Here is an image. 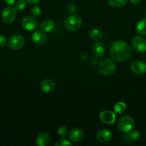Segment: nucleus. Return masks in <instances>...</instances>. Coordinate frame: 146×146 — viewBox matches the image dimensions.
Returning <instances> with one entry per match:
<instances>
[{"label":"nucleus","instance_id":"nucleus-1","mask_svg":"<svg viewBox=\"0 0 146 146\" xmlns=\"http://www.w3.org/2000/svg\"><path fill=\"white\" fill-rule=\"evenodd\" d=\"M133 50L131 46L127 41H115L111 45L110 48V54L115 61L123 62L131 57Z\"/></svg>","mask_w":146,"mask_h":146},{"label":"nucleus","instance_id":"nucleus-2","mask_svg":"<svg viewBox=\"0 0 146 146\" xmlns=\"http://www.w3.org/2000/svg\"><path fill=\"white\" fill-rule=\"evenodd\" d=\"M99 71L104 76L113 75L116 71V65L110 58H104L99 64Z\"/></svg>","mask_w":146,"mask_h":146},{"label":"nucleus","instance_id":"nucleus-3","mask_svg":"<svg viewBox=\"0 0 146 146\" xmlns=\"http://www.w3.org/2000/svg\"><path fill=\"white\" fill-rule=\"evenodd\" d=\"M134 120L133 117L129 115H125L120 118L117 123V128L123 133H127L131 131L134 127Z\"/></svg>","mask_w":146,"mask_h":146},{"label":"nucleus","instance_id":"nucleus-4","mask_svg":"<svg viewBox=\"0 0 146 146\" xmlns=\"http://www.w3.org/2000/svg\"><path fill=\"white\" fill-rule=\"evenodd\" d=\"M65 27L70 31H76L82 25V19L78 15H70L67 17L64 22Z\"/></svg>","mask_w":146,"mask_h":146},{"label":"nucleus","instance_id":"nucleus-5","mask_svg":"<svg viewBox=\"0 0 146 146\" xmlns=\"http://www.w3.org/2000/svg\"><path fill=\"white\" fill-rule=\"evenodd\" d=\"M25 44V39L20 34H14L9 39V46L12 50H19Z\"/></svg>","mask_w":146,"mask_h":146},{"label":"nucleus","instance_id":"nucleus-6","mask_svg":"<svg viewBox=\"0 0 146 146\" xmlns=\"http://www.w3.org/2000/svg\"><path fill=\"white\" fill-rule=\"evenodd\" d=\"M17 17V9L12 7H6L1 13V19L5 24H11Z\"/></svg>","mask_w":146,"mask_h":146},{"label":"nucleus","instance_id":"nucleus-7","mask_svg":"<svg viewBox=\"0 0 146 146\" xmlns=\"http://www.w3.org/2000/svg\"><path fill=\"white\" fill-rule=\"evenodd\" d=\"M133 48L137 52L143 53L146 51V40L141 36H135L132 40Z\"/></svg>","mask_w":146,"mask_h":146},{"label":"nucleus","instance_id":"nucleus-8","mask_svg":"<svg viewBox=\"0 0 146 146\" xmlns=\"http://www.w3.org/2000/svg\"><path fill=\"white\" fill-rule=\"evenodd\" d=\"M21 27L27 31H33L37 27V21L34 17H25L21 21Z\"/></svg>","mask_w":146,"mask_h":146},{"label":"nucleus","instance_id":"nucleus-9","mask_svg":"<svg viewBox=\"0 0 146 146\" xmlns=\"http://www.w3.org/2000/svg\"><path fill=\"white\" fill-rule=\"evenodd\" d=\"M130 69L134 74L141 75L146 73V64L143 61L137 60L133 61L130 65Z\"/></svg>","mask_w":146,"mask_h":146},{"label":"nucleus","instance_id":"nucleus-10","mask_svg":"<svg viewBox=\"0 0 146 146\" xmlns=\"http://www.w3.org/2000/svg\"><path fill=\"white\" fill-rule=\"evenodd\" d=\"M31 39L35 44L39 46L44 45L47 41V38L44 32L41 30H37L34 31L31 35Z\"/></svg>","mask_w":146,"mask_h":146},{"label":"nucleus","instance_id":"nucleus-11","mask_svg":"<svg viewBox=\"0 0 146 146\" xmlns=\"http://www.w3.org/2000/svg\"><path fill=\"white\" fill-rule=\"evenodd\" d=\"M100 118L104 123L113 124L115 121L116 115L110 111H103L100 113Z\"/></svg>","mask_w":146,"mask_h":146},{"label":"nucleus","instance_id":"nucleus-12","mask_svg":"<svg viewBox=\"0 0 146 146\" xmlns=\"http://www.w3.org/2000/svg\"><path fill=\"white\" fill-rule=\"evenodd\" d=\"M96 138L97 141L102 143H105L110 141L112 138L111 131L107 129H102L98 131L96 135Z\"/></svg>","mask_w":146,"mask_h":146},{"label":"nucleus","instance_id":"nucleus-13","mask_svg":"<svg viewBox=\"0 0 146 146\" xmlns=\"http://www.w3.org/2000/svg\"><path fill=\"white\" fill-rule=\"evenodd\" d=\"M69 137L73 142H79L84 137V132L82 130L79 128H72L69 133Z\"/></svg>","mask_w":146,"mask_h":146},{"label":"nucleus","instance_id":"nucleus-14","mask_svg":"<svg viewBox=\"0 0 146 146\" xmlns=\"http://www.w3.org/2000/svg\"><path fill=\"white\" fill-rule=\"evenodd\" d=\"M55 83L52 79H45L40 84V88L44 93H50L54 90Z\"/></svg>","mask_w":146,"mask_h":146},{"label":"nucleus","instance_id":"nucleus-15","mask_svg":"<svg viewBox=\"0 0 146 146\" xmlns=\"http://www.w3.org/2000/svg\"><path fill=\"white\" fill-rule=\"evenodd\" d=\"M50 140H51V138H50V135L48 133H42L37 136L36 143L38 146H46L50 143Z\"/></svg>","mask_w":146,"mask_h":146},{"label":"nucleus","instance_id":"nucleus-16","mask_svg":"<svg viewBox=\"0 0 146 146\" xmlns=\"http://www.w3.org/2000/svg\"><path fill=\"white\" fill-rule=\"evenodd\" d=\"M127 134L123 136V140L125 142H133V141H136L140 138V133L137 131H130L129 132L126 133Z\"/></svg>","mask_w":146,"mask_h":146},{"label":"nucleus","instance_id":"nucleus-17","mask_svg":"<svg viewBox=\"0 0 146 146\" xmlns=\"http://www.w3.org/2000/svg\"><path fill=\"white\" fill-rule=\"evenodd\" d=\"M92 52L97 57H101L105 53V48L101 42H96L92 46Z\"/></svg>","mask_w":146,"mask_h":146},{"label":"nucleus","instance_id":"nucleus-18","mask_svg":"<svg viewBox=\"0 0 146 146\" xmlns=\"http://www.w3.org/2000/svg\"><path fill=\"white\" fill-rule=\"evenodd\" d=\"M40 28L42 31L50 32L54 28V22L52 19H45L41 23Z\"/></svg>","mask_w":146,"mask_h":146},{"label":"nucleus","instance_id":"nucleus-19","mask_svg":"<svg viewBox=\"0 0 146 146\" xmlns=\"http://www.w3.org/2000/svg\"><path fill=\"white\" fill-rule=\"evenodd\" d=\"M136 31L140 35H146V19H143L137 23Z\"/></svg>","mask_w":146,"mask_h":146},{"label":"nucleus","instance_id":"nucleus-20","mask_svg":"<svg viewBox=\"0 0 146 146\" xmlns=\"http://www.w3.org/2000/svg\"><path fill=\"white\" fill-rule=\"evenodd\" d=\"M109 4L114 8H118L125 5L128 0H108Z\"/></svg>","mask_w":146,"mask_h":146},{"label":"nucleus","instance_id":"nucleus-21","mask_svg":"<svg viewBox=\"0 0 146 146\" xmlns=\"http://www.w3.org/2000/svg\"><path fill=\"white\" fill-rule=\"evenodd\" d=\"M126 110V104L123 101L117 102L114 106V111L117 113H123Z\"/></svg>","mask_w":146,"mask_h":146},{"label":"nucleus","instance_id":"nucleus-22","mask_svg":"<svg viewBox=\"0 0 146 146\" xmlns=\"http://www.w3.org/2000/svg\"><path fill=\"white\" fill-rule=\"evenodd\" d=\"M90 36L92 39L98 40L102 37V32L97 29H94L90 31Z\"/></svg>","mask_w":146,"mask_h":146},{"label":"nucleus","instance_id":"nucleus-23","mask_svg":"<svg viewBox=\"0 0 146 146\" xmlns=\"http://www.w3.org/2000/svg\"><path fill=\"white\" fill-rule=\"evenodd\" d=\"M26 6H27V4H26L25 1H24V0H18L15 2V9L18 11L24 10L26 8Z\"/></svg>","mask_w":146,"mask_h":146},{"label":"nucleus","instance_id":"nucleus-24","mask_svg":"<svg viewBox=\"0 0 146 146\" xmlns=\"http://www.w3.org/2000/svg\"><path fill=\"white\" fill-rule=\"evenodd\" d=\"M31 14L34 17H40L41 14V9L39 6L35 5L31 9Z\"/></svg>","mask_w":146,"mask_h":146},{"label":"nucleus","instance_id":"nucleus-25","mask_svg":"<svg viewBox=\"0 0 146 146\" xmlns=\"http://www.w3.org/2000/svg\"><path fill=\"white\" fill-rule=\"evenodd\" d=\"M57 133H58L59 136L61 138H64L68 134V131L67 128L65 126H61L59 128L58 131H57Z\"/></svg>","mask_w":146,"mask_h":146},{"label":"nucleus","instance_id":"nucleus-26","mask_svg":"<svg viewBox=\"0 0 146 146\" xmlns=\"http://www.w3.org/2000/svg\"><path fill=\"white\" fill-rule=\"evenodd\" d=\"M55 146H66V145H72V143L68 141L67 140H60V141H57L55 144Z\"/></svg>","mask_w":146,"mask_h":146},{"label":"nucleus","instance_id":"nucleus-27","mask_svg":"<svg viewBox=\"0 0 146 146\" xmlns=\"http://www.w3.org/2000/svg\"><path fill=\"white\" fill-rule=\"evenodd\" d=\"M7 38H6L5 36L2 35H0V46L4 47L7 45Z\"/></svg>","mask_w":146,"mask_h":146},{"label":"nucleus","instance_id":"nucleus-28","mask_svg":"<svg viewBox=\"0 0 146 146\" xmlns=\"http://www.w3.org/2000/svg\"><path fill=\"white\" fill-rule=\"evenodd\" d=\"M27 2H28L30 4H37L40 1V0H26Z\"/></svg>","mask_w":146,"mask_h":146},{"label":"nucleus","instance_id":"nucleus-29","mask_svg":"<svg viewBox=\"0 0 146 146\" xmlns=\"http://www.w3.org/2000/svg\"><path fill=\"white\" fill-rule=\"evenodd\" d=\"M4 1H5L6 4H9V5H12L16 2V0H4Z\"/></svg>","mask_w":146,"mask_h":146},{"label":"nucleus","instance_id":"nucleus-30","mask_svg":"<svg viewBox=\"0 0 146 146\" xmlns=\"http://www.w3.org/2000/svg\"><path fill=\"white\" fill-rule=\"evenodd\" d=\"M142 0H130V3L133 4H137L140 2H141Z\"/></svg>","mask_w":146,"mask_h":146},{"label":"nucleus","instance_id":"nucleus-31","mask_svg":"<svg viewBox=\"0 0 146 146\" xmlns=\"http://www.w3.org/2000/svg\"><path fill=\"white\" fill-rule=\"evenodd\" d=\"M145 16H146V11H145Z\"/></svg>","mask_w":146,"mask_h":146},{"label":"nucleus","instance_id":"nucleus-32","mask_svg":"<svg viewBox=\"0 0 146 146\" xmlns=\"http://www.w3.org/2000/svg\"><path fill=\"white\" fill-rule=\"evenodd\" d=\"M145 134H146V131H145Z\"/></svg>","mask_w":146,"mask_h":146}]
</instances>
